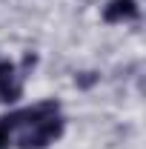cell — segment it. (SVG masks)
I'll return each instance as SVG.
<instances>
[{
    "instance_id": "1",
    "label": "cell",
    "mask_w": 146,
    "mask_h": 149,
    "mask_svg": "<svg viewBox=\"0 0 146 149\" xmlns=\"http://www.w3.org/2000/svg\"><path fill=\"white\" fill-rule=\"evenodd\" d=\"M60 132H63V120L60 118H49V120H43V123H37V126H29V129L20 135V149H43L49 146V143H55L57 138H60Z\"/></svg>"
},
{
    "instance_id": "2",
    "label": "cell",
    "mask_w": 146,
    "mask_h": 149,
    "mask_svg": "<svg viewBox=\"0 0 146 149\" xmlns=\"http://www.w3.org/2000/svg\"><path fill=\"white\" fill-rule=\"evenodd\" d=\"M57 109H60L57 100H43V103H37V106H29V109H23V112H15V115H9V118H0V123H3L6 129H15V126H37V123L55 118Z\"/></svg>"
},
{
    "instance_id": "3",
    "label": "cell",
    "mask_w": 146,
    "mask_h": 149,
    "mask_svg": "<svg viewBox=\"0 0 146 149\" xmlns=\"http://www.w3.org/2000/svg\"><path fill=\"white\" fill-rule=\"evenodd\" d=\"M138 17V3L135 0H109V6L103 9V20L106 23H120V20Z\"/></svg>"
},
{
    "instance_id": "4",
    "label": "cell",
    "mask_w": 146,
    "mask_h": 149,
    "mask_svg": "<svg viewBox=\"0 0 146 149\" xmlns=\"http://www.w3.org/2000/svg\"><path fill=\"white\" fill-rule=\"evenodd\" d=\"M20 97V86L15 83V66L9 60H0V100L12 103Z\"/></svg>"
},
{
    "instance_id": "5",
    "label": "cell",
    "mask_w": 146,
    "mask_h": 149,
    "mask_svg": "<svg viewBox=\"0 0 146 149\" xmlns=\"http://www.w3.org/2000/svg\"><path fill=\"white\" fill-rule=\"evenodd\" d=\"M95 80H97V74H95V72H83L80 77H77V86H83V89H89V86L95 83Z\"/></svg>"
},
{
    "instance_id": "6",
    "label": "cell",
    "mask_w": 146,
    "mask_h": 149,
    "mask_svg": "<svg viewBox=\"0 0 146 149\" xmlns=\"http://www.w3.org/2000/svg\"><path fill=\"white\" fill-rule=\"evenodd\" d=\"M9 143H12V141H9V129L0 123V149H9Z\"/></svg>"
}]
</instances>
